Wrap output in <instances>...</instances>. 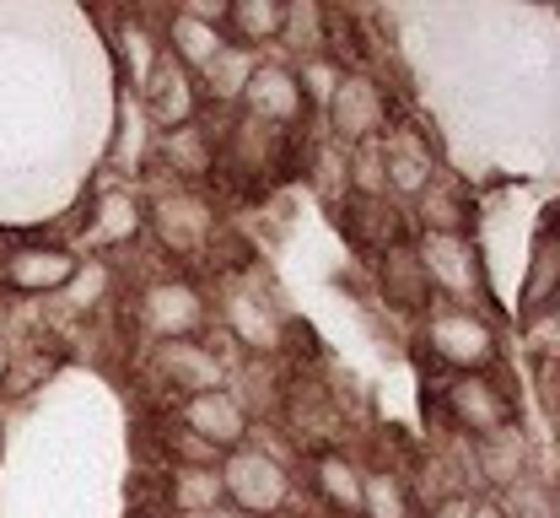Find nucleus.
I'll use <instances>...</instances> for the list:
<instances>
[{
	"label": "nucleus",
	"instance_id": "1",
	"mask_svg": "<svg viewBox=\"0 0 560 518\" xmlns=\"http://www.w3.org/2000/svg\"><path fill=\"white\" fill-rule=\"evenodd\" d=\"M130 319H136V335L145 346H167V341H200L210 324V297L200 281L167 270V276H151L130 302Z\"/></svg>",
	"mask_w": 560,
	"mask_h": 518
},
{
	"label": "nucleus",
	"instance_id": "2",
	"mask_svg": "<svg viewBox=\"0 0 560 518\" xmlns=\"http://www.w3.org/2000/svg\"><path fill=\"white\" fill-rule=\"evenodd\" d=\"M215 475H221L226 508H237L243 518H280V514H291V503H296L291 470L280 464L270 448L254 444V438L243 448H232V453H221Z\"/></svg>",
	"mask_w": 560,
	"mask_h": 518
},
{
	"label": "nucleus",
	"instance_id": "3",
	"mask_svg": "<svg viewBox=\"0 0 560 518\" xmlns=\"http://www.w3.org/2000/svg\"><path fill=\"white\" fill-rule=\"evenodd\" d=\"M145 232L167 260H206L215 243V206L189 184H162L145 200Z\"/></svg>",
	"mask_w": 560,
	"mask_h": 518
},
{
	"label": "nucleus",
	"instance_id": "4",
	"mask_svg": "<svg viewBox=\"0 0 560 518\" xmlns=\"http://www.w3.org/2000/svg\"><path fill=\"white\" fill-rule=\"evenodd\" d=\"M416 254L431 292L453 297V308H469V302L486 297V270H480V260H475L464 232H425L416 243Z\"/></svg>",
	"mask_w": 560,
	"mask_h": 518
},
{
	"label": "nucleus",
	"instance_id": "5",
	"mask_svg": "<svg viewBox=\"0 0 560 518\" xmlns=\"http://www.w3.org/2000/svg\"><path fill=\"white\" fill-rule=\"evenodd\" d=\"M151 372H156L167 389H178V400H189V394H206V389H226L232 372H237V362L200 335V341L151 346Z\"/></svg>",
	"mask_w": 560,
	"mask_h": 518
},
{
	"label": "nucleus",
	"instance_id": "6",
	"mask_svg": "<svg viewBox=\"0 0 560 518\" xmlns=\"http://www.w3.org/2000/svg\"><path fill=\"white\" fill-rule=\"evenodd\" d=\"M237 108H243V119H254V125H265V130H276V136L291 130V125H302V119H307V92H302V81H296V66L259 60Z\"/></svg>",
	"mask_w": 560,
	"mask_h": 518
},
{
	"label": "nucleus",
	"instance_id": "7",
	"mask_svg": "<svg viewBox=\"0 0 560 518\" xmlns=\"http://www.w3.org/2000/svg\"><path fill=\"white\" fill-rule=\"evenodd\" d=\"M178 427L189 438H200L215 453H232L254 438V411L232 394V389H206V394H189L178 400Z\"/></svg>",
	"mask_w": 560,
	"mask_h": 518
},
{
	"label": "nucleus",
	"instance_id": "8",
	"mask_svg": "<svg viewBox=\"0 0 560 518\" xmlns=\"http://www.w3.org/2000/svg\"><path fill=\"white\" fill-rule=\"evenodd\" d=\"M425 346L436 352V362H447V368L458 372H480L495 357V330H490L486 319L475 313V308H436L431 319H425Z\"/></svg>",
	"mask_w": 560,
	"mask_h": 518
},
{
	"label": "nucleus",
	"instance_id": "9",
	"mask_svg": "<svg viewBox=\"0 0 560 518\" xmlns=\"http://www.w3.org/2000/svg\"><path fill=\"white\" fill-rule=\"evenodd\" d=\"M221 330L248 352V357H276L285 341V319L270 297L259 292L254 281H232L221 292Z\"/></svg>",
	"mask_w": 560,
	"mask_h": 518
},
{
	"label": "nucleus",
	"instance_id": "10",
	"mask_svg": "<svg viewBox=\"0 0 560 518\" xmlns=\"http://www.w3.org/2000/svg\"><path fill=\"white\" fill-rule=\"evenodd\" d=\"M81 254L70 243H22L0 260V287L11 297H60Z\"/></svg>",
	"mask_w": 560,
	"mask_h": 518
},
{
	"label": "nucleus",
	"instance_id": "11",
	"mask_svg": "<svg viewBox=\"0 0 560 518\" xmlns=\"http://www.w3.org/2000/svg\"><path fill=\"white\" fill-rule=\"evenodd\" d=\"M140 108H145V119H151V130L156 136H167V130H178V125H195L200 119V108H206V97H200V81L184 71L178 60H156L151 76L140 81Z\"/></svg>",
	"mask_w": 560,
	"mask_h": 518
},
{
	"label": "nucleus",
	"instance_id": "12",
	"mask_svg": "<svg viewBox=\"0 0 560 518\" xmlns=\"http://www.w3.org/2000/svg\"><path fill=\"white\" fill-rule=\"evenodd\" d=\"M383 125H388V108H383V92H377V81L372 76H355L346 71L340 81V92L329 97V136L340 141V147H372V141H383Z\"/></svg>",
	"mask_w": 560,
	"mask_h": 518
},
{
	"label": "nucleus",
	"instance_id": "13",
	"mask_svg": "<svg viewBox=\"0 0 560 518\" xmlns=\"http://www.w3.org/2000/svg\"><path fill=\"white\" fill-rule=\"evenodd\" d=\"M447 416L469 433V438H490L501 427H512V400L506 389L486 378V372H458L447 383Z\"/></svg>",
	"mask_w": 560,
	"mask_h": 518
},
{
	"label": "nucleus",
	"instance_id": "14",
	"mask_svg": "<svg viewBox=\"0 0 560 518\" xmlns=\"http://www.w3.org/2000/svg\"><path fill=\"white\" fill-rule=\"evenodd\" d=\"M156 162H162V173L173 184L195 189V179H206V173L221 168V130H210L206 114H200L195 125H178V130L156 136Z\"/></svg>",
	"mask_w": 560,
	"mask_h": 518
},
{
	"label": "nucleus",
	"instance_id": "15",
	"mask_svg": "<svg viewBox=\"0 0 560 518\" xmlns=\"http://www.w3.org/2000/svg\"><path fill=\"white\" fill-rule=\"evenodd\" d=\"M377 157H383V184H388V195H399V200H420V195L436 184V157H431V147L420 141L416 130L383 136V141H377Z\"/></svg>",
	"mask_w": 560,
	"mask_h": 518
},
{
	"label": "nucleus",
	"instance_id": "16",
	"mask_svg": "<svg viewBox=\"0 0 560 518\" xmlns=\"http://www.w3.org/2000/svg\"><path fill=\"white\" fill-rule=\"evenodd\" d=\"M377 292L388 308H399V313H425L431 308V281H425V270H420V254L405 243V238H394V243H383V260H377Z\"/></svg>",
	"mask_w": 560,
	"mask_h": 518
},
{
	"label": "nucleus",
	"instance_id": "17",
	"mask_svg": "<svg viewBox=\"0 0 560 518\" xmlns=\"http://www.w3.org/2000/svg\"><path fill=\"white\" fill-rule=\"evenodd\" d=\"M140 232H145V206H140L130 189H103L97 200H92V217H86V243L92 249H125V243H136Z\"/></svg>",
	"mask_w": 560,
	"mask_h": 518
},
{
	"label": "nucleus",
	"instance_id": "18",
	"mask_svg": "<svg viewBox=\"0 0 560 518\" xmlns=\"http://www.w3.org/2000/svg\"><path fill=\"white\" fill-rule=\"evenodd\" d=\"M221 49H226V33H221V27H210V22H200V16H189L184 5L162 22V55H167V60H178L189 76L206 71Z\"/></svg>",
	"mask_w": 560,
	"mask_h": 518
},
{
	"label": "nucleus",
	"instance_id": "19",
	"mask_svg": "<svg viewBox=\"0 0 560 518\" xmlns=\"http://www.w3.org/2000/svg\"><path fill=\"white\" fill-rule=\"evenodd\" d=\"M361 464L346 459V453H335V448H324V453H313V492H318V503L324 508H335V514L346 518H361Z\"/></svg>",
	"mask_w": 560,
	"mask_h": 518
},
{
	"label": "nucleus",
	"instance_id": "20",
	"mask_svg": "<svg viewBox=\"0 0 560 518\" xmlns=\"http://www.w3.org/2000/svg\"><path fill=\"white\" fill-rule=\"evenodd\" d=\"M280 22H285V5L280 0H232L221 33H226V44L259 55V49L280 44Z\"/></svg>",
	"mask_w": 560,
	"mask_h": 518
},
{
	"label": "nucleus",
	"instance_id": "21",
	"mask_svg": "<svg viewBox=\"0 0 560 518\" xmlns=\"http://www.w3.org/2000/svg\"><path fill=\"white\" fill-rule=\"evenodd\" d=\"M259 66V55L254 49H237V44H226L215 60H210L206 71L195 76L200 81V97H206L210 108H237L243 103V92H248V76Z\"/></svg>",
	"mask_w": 560,
	"mask_h": 518
},
{
	"label": "nucleus",
	"instance_id": "22",
	"mask_svg": "<svg viewBox=\"0 0 560 518\" xmlns=\"http://www.w3.org/2000/svg\"><path fill=\"white\" fill-rule=\"evenodd\" d=\"M221 503H226V492H221L215 464H173L167 470V508H173V518L206 514V508H221Z\"/></svg>",
	"mask_w": 560,
	"mask_h": 518
},
{
	"label": "nucleus",
	"instance_id": "23",
	"mask_svg": "<svg viewBox=\"0 0 560 518\" xmlns=\"http://www.w3.org/2000/svg\"><path fill=\"white\" fill-rule=\"evenodd\" d=\"M560 292V217L539 227V243H534V265H528V281H523V313L539 319L550 308V297Z\"/></svg>",
	"mask_w": 560,
	"mask_h": 518
},
{
	"label": "nucleus",
	"instance_id": "24",
	"mask_svg": "<svg viewBox=\"0 0 560 518\" xmlns=\"http://www.w3.org/2000/svg\"><path fill=\"white\" fill-rule=\"evenodd\" d=\"M280 44H285L296 60L329 55V11L313 5V0H291V5H285V22H280Z\"/></svg>",
	"mask_w": 560,
	"mask_h": 518
},
{
	"label": "nucleus",
	"instance_id": "25",
	"mask_svg": "<svg viewBox=\"0 0 560 518\" xmlns=\"http://www.w3.org/2000/svg\"><path fill=\"white\" fill-rule=\"evenodd\" d=\"M114 292V260H81L75 265V276L66 281V292H60V308L66 313H92V308H103Z\"/></svg>",
	"mask_w": 560,
	"mask_h": 518
},
{
	"label": "nucleus",
	"instance_id": "26",
	"mask_svg": "<svg viewBox=\"0 0 560 518\" xmlns=\"http://www.w3.org/2000/svg\"><path fill=\"white\" fill-rule=\"evenodd\" d=\"M523 459H528V448H523L517 427H501V433L480 438V470H486V481H495V486H517L523 481Z\"/></svg>",
	"mask_w": 560,
	"mask_h": 518
},
{
	"label": "nucleus",
	"instance_id": "27",
	"mask_svg": "<svg viewBox=\"0 0 560 518\" xmlns=\"http://www.w3.org/2000/svg\"><path fill=\"white\" fill-rule=\"evenodd\" d=\"M361 518H410V486L394 470L361 475Z\"/></svg>",
	"mask_w": 560,
	"mask_h": 518
},
{
	"label": "nucleus",
	"instance_id": "28",
	"mask_svg": "<svg viewBox=\"0 0 560 518\" xmlns=\"http://www.w3.org/2000/svg\"><path fill=\"white\" fill-rule=\"evenodd\" d=\"M296 81H302L307 103H324V108H329V97H335L340 81H346V66H340L335 55H313V60H296Z\"/></svg>",
	"mask_w": 560,
	"mask_h": 518
},
{
	"label": "nucleus",
	"instance_id": "29",
	"mask_svg": "<svg viewBox=\"0 0 560 518\" xmlns=\"http://www.w3.org/2000/svg\"><path fill=\"white\" fill-rule=\"evenodd\" d=\"M119 60H125V76L140 87V81L151 76V66L162 60V38L145 33V27H125V33H119Z\"/></svg>",
	"mask_w": 560,
	"mask_h": 518
},
{
	"label": "nucleus",
	"instance_id": "30",
	"mask_svg": "<svg viewBox=\"0 0 560 518\" xmlns=\"http://www.w3.org/2000/svg\"><path fill=\"white\" fill-rule=\"evenodd\" d=\"M420 227L425 232H458V195H453V184H431L425 195H420Z\"/></svg>",
	"mask_w": 560,
	"mask_h": 518
},
{
	"label": "nucleus",
	"instance_id": "31",
	"mask_svg": "<svg viewBox=\"0 0 560 518\" xmlns=\"http://www.w3.org/2000/svg\"><path fill=\"white\" fill-rule=\"evenodd\" d=\"M469 514H475V503H469V497H442L425 518H469Z\"/></svg>",
	"mask_w": 560,
	"mask_h": 518
},
{
	"label": "nucleus",
	"instance_id": "32",
	"mask_svg": "<svg viewBox=\"0 0 560 518\" xmlns=\"http://www.w3.org/2000/svg\"><path fill=\"white\" fill-rule=\"evenodd\" d=\"M469 518H506V514H501V503H475V514Z\"/></svg>",
	"mask_w": 560,
	"mask_h": 518
},
{
	"label": "nucleus",
	"instance_id": "33",
	"mask_svg": "<svg viewBox=\"0 0 560 518\" xmlns=\"http://www.w3.org/2000/svg\"><path fill=\"white\" fill-rule=\"evenodd\" d=\"M189 518H243V514H237V508H226V503H221V508H206V514H189Z\"/></svg>",
	"mask_w": 560,
	"mask_h": 518
},
{
	"label": "nucleus",
	"instance_id": "34",
	"mask_svg": "<svg viewBox=\"0 0 560 518\" xmlns=\"http://www.w3.org/2000/svg\"><path fill=\"white\" fill-rule=\"evenodd\" d=\"M5 378H11V352L0 346V383H5Z\"/></svg>",
	"mask_w": 560,
	"mask_h": 518
},
{
	"label": "nucleus",
	"instance_id": "35",
	"mask_svg": "<svg viewBox=\"0 0 560 518\" xmlns=\"http://www.w3.org/2000/svg\"><path fill=\"white\" fill-rule=\"evenodd\" d=\"M550 319H556V324H560V292L550 297Z\"/></svg>",
	"mask_w": 560,
	"mask_h": 518
},
{
	"label": "nucleus",
	"instance_id": "36",
	"mask_svg": "<svg viewBox=\"0 0 560 518\" xmlns=\"http://www.w3.org/2000/svg\"><path fill=\"white\" fill-rule=\"evenodd\" d=\"M550 514H556V518H560V486H556V497H550Z\"/></svg>",
	"mask_w": 560,
	"mask_h": 518
}]
</instances>
